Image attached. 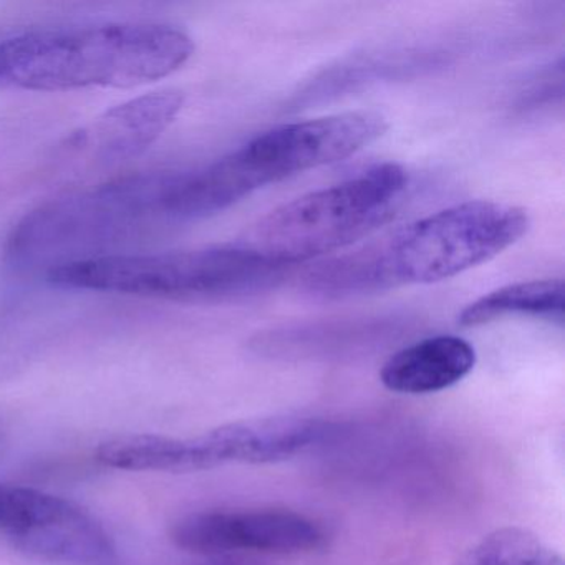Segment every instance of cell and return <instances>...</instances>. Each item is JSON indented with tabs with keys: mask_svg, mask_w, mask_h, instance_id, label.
Listing matches in <instances>:
<instances>
[{
	"mask_svg": "<svg viewBox=\"0 0 565 565\" xmlns=\"http://www.w3.org/2000/svg\"><path fill=\"white\" fill-rule=\"evenodd\" d=\"M529 227L527 211L514 204L465 201L317 264L303 276V287L326 299H343L441 282L494 259L524 237Z\"/></svg>",
	"mask_w": 565,
	"mask_h": 565,
	"instance_id": "obj_1",
	"label": "cell"
},
{
	"mask_svg": "<svg viewBox=\"0 0 565 565\" xmlns=\"http://www.w3.org/2000/svg\"><path fill=\"white\" fill-rule=\"evenodd\" d=\"M193 54V39L167 24L25 32L0 41V88L138 87L174 74Z\"/></svg>",
	"mask_w": 565,
	"mask_h": 565,
	"instance_id": "obj_2",
	"label": "cell"
},
{
	"mask_svg": "<svg viewBox=\"0 0 565 565\" xmlns=\"http://www.w3.org/2000/svg\"><path fill=\"white\" fill-rule=\"evenodd\" d=\"M174 173L135 174L41 204L9 234L6 260L22 270L47 266L49 273L141 239L174 223Z\"/></svg>",
	"mask_w": 565,
	"mask_h": 565,
	"instance_id": "obj_3",
	"label": "cell"
},
{
	"mask_svg": "<svg viewBox=\"0 0 565 565\" xmlns=\"http://www.w3.org/2000/svg\"><path fill=\"white\" fill-rule=\"evenodd\" d=\"M408 183L399 164H375L276 207L237 246L284 269L337 253L388 223L402 206Z\"/></svg>",
	"mask_w": 565,
	"mask_h": 565,
	"instance_id": "obj_4",
	"label": "cell"
},
{
	"mask_svg": "<svg viewBox=\"0 0 565 565\" xmlns=\"http://www.w3.org/2000/svg\"><path fill=\"white\" fill-rule=\"evenodd\" d=\"M284 267L241 246L160 254H108L62 264L47 273L58 289L94 290L171 300H233L273 289Z\"/></svg>",
	"mask_w": 565,
	"mask_h": 565,
	"instance_id": "obj_5",
	"label": "cell"
},
{
	"mask_svg": "<svg viewBox=\"0 0 565 565\" xmlns=\"http://www.w3.org/2000/svg\"><path fill=\"white\" fill-rule=\"evenodd\" d=\"M379 111L356 110L280 125L233 151L254 191L347 160L385 135Z\"/></svg>",
	"mask_w": 565,
	"mask_h": 565,
	"instance_id": "obj_6",
	"label": "cell"
},
{
	"mask_svg": "<svg viewBox=\"0 0 565 565\" xmlns=\"http://www.w3.org/2000/svg\"><path fill=\"white\" fill-rule=\"evenodd\" d=\"M181 551L206 555H302L326 545L316 519L289 509H231L184 515L171 527Z\"/></svg>",
	"mask_w": 565,
	"mask_h": 565,
	"instance_id": "obj_7",
	"label": "cell"
},
{
	"mask_svg": "<svg viewBox=\"0 0 565 565\" xmlns=\"http://www.w3.org/2000/svg\"><path fill=\"white\" fill-rule=\"evenodd\" d=\"M178 90L151 92L95 118L65 145L67 157L95 167H111L145 153L183 110Z\"/></svg>",
	"mask_w": 565,
	"mask_h": 565,
	"instance_id": "obj_8",
	"label": "cell"
},
{
	"mask_svg": "<svg viewBox=\"0 0 565 565\" xmlns=\"http://www.w3.org/2000/svg\"><path fill=\"white\" fill-rule=\"evenodd\" d=\"M329 433V425L310 416H270L217 426L194 436L201 468L224 465H273L309 449Z\"/></svg>",
	"mask_w": 565,
	"mask_h": 565,
	"instance_id": "obj_9",
	"label": "cell"
},
{
	"mask_svg": "<svg viewBox=\"0 0 565 565\" xmlns=\"http://www.w3.org/2000/svg\"><path fill=\"white\" fill-rule=\"evenodd\" d=\"M476 359L475 347L461 337H429L390 356L380 380L390 392L428 395L461 382L475 369Z\"/></svg>",
	"mask_w": 565,
	"mask_h": 565,
	"instance_id": "obj_10",
	"label": "cell"
},
{
	"mask_svg": "<svg viewBox=\"0 0 565 565\" xmlns=\"http://www.w3.org/2000/svg\"><path fill=\"white\" fill-rule=\"evenodd\" d=\"M95 459L124 471H201L194 438L161 435H128L100 443Z\"/></svg>",
	"mask_w": 565,
	"mask_h": 565,
	"instance_id": "obj_11",
	"label": "cell"
},
{
	"mask_svg": "<svg viewBox=\"0 0 565 565\" xmlns=\"http://www.w3.org/2000/svg\"><path fill=\"white\" fill-rule=\"evenodd\" d=\"M564 294L562 279L509 284L469 303L459 313L458 323L471 329L509 316L548 317L561 320L564 316Z\"/></svg>",
	"mask_w": 565,
	"mask_h": 565,
	"instance_id": "obj_12",
	"label": "cell"
},
{
	"mask_svg": "<svg viewBox=\"0 0 565 565\" xmlns=\"http://www.w3.org/2000/svg\"><path fill=\"white\" fill-rule=\"evenodd\" d=\"M82 511L81 504L61 495L25 486L0 484V532L14 544Z\"/></svg>",
	"mask_w": 565,
	"mask_h": 565,
	"instance_id": "obj_13",
	"label": "cell"
},
{
	"mask_svg": "<svg viewBox=\"0 0 565 565\" xmlns=\"http://www.w3.org/2000/svg\"><path fill=\"white\" fill-rule=\"evenodd\" d=\"M456 565H564V558L531 531L502 527L484 535Z\"/></svg>",
	"mask_w": 565,
	"mask_h": 565,
	"instance_id": "obj_14",
	"label": "cell"
},
{
	"mask_svg": "<svg viewBox=\"0 0 565 565\" xmlns=\"http://www.w3.org/2000/svg\"><path fill=\"white\" fill-rule=\"evenodd\" d=\"M201 565H259L253 558L244 557V555H216L210 557V561Z\"/></svg>",
	"mask_w": 565,
	"mask_h": 565,
	"instance_id": "obj_15",
	"label": "cell"
}]
</instances>
